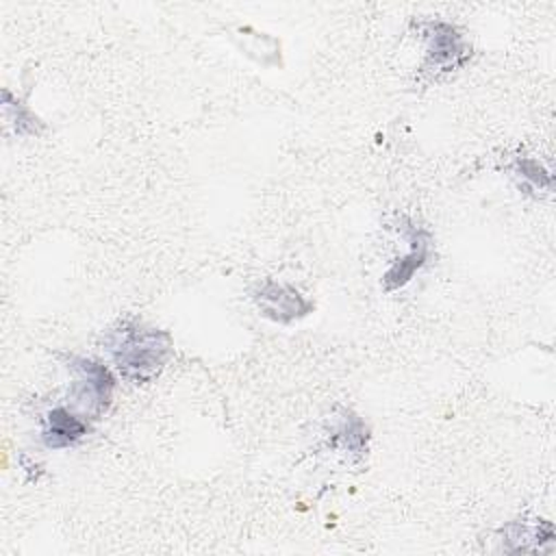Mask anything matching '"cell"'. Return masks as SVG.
<instances>
[{
  "label": "cell",
  "instance_id": "2",
  "mask_svg": "<svg viewBox=\"0 0 556 556\" xmlns=\"http://www.w3.org/2000/svg\"><path fill=\"white\" fill-rule=\"evenodd\" d=\"M70 363H72V369L80 374L74 387L76 402H80L83 408L89 410L91 415H100L102 410H106L111 402V391H113V376L109 374V369L89 358L72 356Z\"/></svg>",
  "mask_w": 556,
  "mask_h": 556
},
{
  "label": "cell",
  "instance_id": "6",
  "mask_svg": "<svg viewBox=\"0 0 556 556\" xmlns=\"http://www.w3.org/2000/svg\"><path fill=\"white\" fill-rule=\"evenodd\" d=\"M87 432H89V426L80 417H76L67 408L59 406L48 413L43 443L48 447H70L76 441H80Z\"/></svg>",
  "mask_w": 556,
  "mask_h": 556
},
{
  "label": "cell",
  "instance_id": "4",
  "mask_svg": "<svg viewBox=\"0 0 556 556\" xmlns=\"http://www.w3.org/2000/svg\"><path fill=\"white\" fill-rule=\"evenodd\" d=\"M254 298L267 317L282 324L295 317H302L311 311V302H306L293 287H287V285L265 282Z\"/></svg>",
  "mask_w": 556,
  "mask_h": 556
},
{
  "label": "cell",
  "instance_id": "5",
  "mask_svg": "<svg viewBox=\"0 0 556 556\" xmlns=\"http://www.w3.org/2000/svg\"><path fill=\"white\" fill-rule=\"evenodd\" d=\"M410 237V250L408 254H404L402 258H397V263L391 265V269L384 274V289L393 291L400 289L402 285H406L410 280V276L424 265V261L428 258V245H430V237L428 232H424L417 226H410L408 230Z\"/></svg>",
  "mask_w": 556,
  "mask_h": 556
},
{
  "label": "cell",
  "instance_id": "7",
  "mask_svg": "<svg viewBox=\"0 0 556 556\" xmlns=\"http://www.w3.org/2000/svg\"><path fill=\"white\" fill-rule=\"evenodd\" d=\"M517 169L523 178H530L536 187H549L552 185V176L545 169H541V165L536 161H530V159L519 161Z\"/></svg>",
  "mask_w": 556,
  "mask_h": 556
},
{
  "label": "cell",
  "instance_id": "3",
  "mask_svg": "<svg viewBox=\"0 0 556 556\" xmlns=\"http://www.w3.org/2000/svg\"><path fill=\"white\" fill-rule=\"evenodd\" d=\"M428 28V61L426 65L430 70H439V72H450L458 65L465 63V59L469 56V46L465 43L463 35L445 22H430L426 24Z\"/></svg>",
  "mask_w": 556,
  "mask_h": 556
},
{
  "label": "cell",
  "instance_id": "1",
  "mask_svg": "<svg viewBox=\"0 0 556 556\" xmlns=\"http://www.w3.org/2000/svg\"><path fill=\"white\" fill-rule=\"evenodd\" d=\"M106 345L122 376L132 382L154 378L172 356V339L165 330L146 328L132 319L113 328Z\"/></svg>",
  "mask_w": 556,
  "mask_h": 556
}]
</instances>
